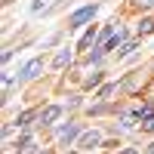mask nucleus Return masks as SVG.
I'll return each instance as SVG.
<instances>
[{
  "mask_svg": "<svg viewBox=\"0 0 154 154\" xmlns=\"http://www.w3.org/2000/svg\"><path fill=\"white\" fill-rule=\"evenodd\" d=\"M96 12H99V6H96V3H93V6H83V9H77L74 16L68 19V28H80V25H83V22H89V19L96 16Z\"/></svg>",
  "mask_w": 154,
  "mask_h": 154,
  "instance_id": "f257e3e1",
  "label": "nucleus"
},
{
  "mask_svg": "<svg viewBox=\"0 0 154 154\" xmlns=\"http://www.w3.org/2000/svg\"><path fill=\"white\" fill-rule=\"evenodd\" d=\"M40 71H43V59H34L22 68V80H34V77H40Z\"/></svg>",
  "mask_w": 154,
  "mask_h": 154,
  "instance_id": "f03ea898",
  "label": "nucleus"
},
{
  "mask_svg": "<svg viewBox=\"0 0 154 154\" xmlns=\"http://www.w3.org/2000/svg\"><path fill=\"white\" fill-rule=\"evenodd\" d=\"M77 133H80V126H77V123H65V126L59 130V142H62V145H71L74 139H77Z\"/></svg>",
  "mask_w": 154,
  "mask_h": 154,
  "instance_id": "7ed1b4c3",
  "label": "nucleus"
},
{
  "mask_svg": "<svg viewBox=\"0 0 154 154\" xmlns=\"http://www.w3.org/2000/svg\"><path fill=\"white\" fill-rule=\"evenodd\" d=\"M99 142H102V133L99 130H86L80 136V148H99Z\"/></svg>",
  "mask_w": 154,
  "mask_h": 154,
  "instance_id": "20e7f679",
  "label": "nucleus"
},
{
  "mask_svg": "<svg viewBox=\"0 0 154 154\" xmlns=\"http://www.w3.org/2000/svg\"><path fill=\"white\" fill-rule=\"evenodd\" d=\"M59 117H62V108L59 105H49V108L40 111V123H56Z\"/></svg>",
  "mask_w": 154,
  "mask_h": 154,
  "instance_id": "39448f33",
  "label": "nucleus"
},
{
  "mask_svg": "<svg viewBox=\"0 0 154 154\" xmlns=\"http://www.w3.org/2000/svg\"><path fill=\"white\" fill-rule=\"evenodd\" d=\"M68 62H71V53H68V49H59L56 59H53V68H65Z\"/></svg>",
  "mask_w": 154,
  "mask_h": 154,
  "instance_id": "423d86ee",
  "label": "nucleus"
},
{
  "mask_svg": "<svg viewBox=\"0 0 154 154\" xmlns=\"http://www.w3.org/2000/svg\"><path fill=\"white\" fill-rule=\"evenodd\" d=\"M145 34H154V19H142V25H139V37Z\"/></svg>",
  "mask_w": 154,
  "mask_h": 154,
  "instance_id": "0eeeda50",
  "label": "nucleus"
},
{
  "mask_svg": "<svg viewBox=\"0 0 154 154\" xmlns=\"http://www.w3.org/2000/svg\"><path fill=\"white\" fill-rule=\"evenodd\" d=\"M114 93H117V86H114V83H108V86H102V93H99V99H111Z\"/></svg>",
  "mask_w": 154,
  "mask_h": 154,
  "instance_id": "6e6552de",
  "label": "nucleus"
},
{
  "mask_svg": "<svg viewBox=\"0 0 154 154\" xmlns=\"http://www.w3.org/2000/svg\"><path fill=\"white\" fill-rule=\"evenodd\" d=\"M28 120H34V111H25V114H19V117H16L19 126H28Z\"/></svg>",
  "mask_w": 154,
  "mask_h": 154,
  "instance_id": "1a4fd4ad",
  "label": "nucleus"
},
{
  "mask_svg": "<svg viewBox=\"0 0 154 154\" xmlns=\"http://www.w3.org/2000/svg\"><path fill=\"white\" fill-rule=\"evenodd\" d=\"M93 40H96V31H93V28H89V31L83 34V40H80V49H86V46H89V43H93Z\"/></svg>",
  "mask_w": 154,
  "mask_h": 154,
  "instance_id": "9d476101",
  "label": "nucleus"
},
{
  "mask_svg": "<svg viewBox=\"0 0 154 154\" xmlns=\"http://www.w3.org/2000/svg\"><path fill=\"white\" fill-rule=\"evenodd\" d=\"M142 130L154 133V114H148V117H142Z\"/></svg>",
  "mask_w": 154,
  "mask_h": 154,
  "instance_id": "9b49d317",
  "label": "nucleus"
},
{
  "mask_svg": "<svg viewBox=\"0 0 154 154\" xmlns=\"http://www.w3.org/2000/svg\"><path fill=\"white\" fill-rule=\"evenodd\" d=\"M133 49H136V43H133V40H126V43H123V46L117 49V53H120V56H130V53H133Z\"/></svg>",
  "mask_w": 154,
  "mask_h": 154,
  "instance_id": "f8f14e48",
  "label": "nucleus"
},
{
  "mask_svg": "<svg viewBox=\"0 0 154 154\" xmlns=\"http://www.w3.org/2000/svg\"><path fill=\"white\" fill-rule=\"evenodd\" d=\"M96 83H102V74H93V77H86V86H96Z\"/></svg>",
  "mask_w": 154,
  "mask_h": 154,
  "instance_id": "ddd939ff",
  "label": "nucleus"
},
{
  "mask_svg": "<svg viewBox=\"0 0 154 154\" xmlns=\"http://www.w3.org/2000/svg\"><path fill=\"white\" fill-rule=\"evenodd\" d=\"M43 9V0H34V3H31V12H40Z\"/></svg>",
  "mask_w": 154,
  "mask_h": 154,
  "instance_id": "4468645a",
  "label": "nucleus"
},
{
  "mask_svg": "<svg viewBox=\"0 0 154 154\" xmlns=\"http://www.w3.org/2000/svg\"><path fill=\"white\" fill-rule=\"evenodd\" d=\"M139 6H154V0H136Z\"/></svg>",
  "mask_w": 154,
  "mask_h": 154,
  "instance_id": "2eb2a0df",
  "label": "nucleus"
},
{
  "mask_svg": "<svg viewBox=\"0 0 154 154\" xmlns=\"http://www.w3.org/2000/svg\"><path fill=\"white\" fill-rule=\"evenodd\" d=\"M123 154H139V151H136V148H130V151H123Z\"/></svg>",
  "mask_w": 154,
  "mask_h": 154,
  "instance_id": "dca6fc26",
  "label": "nucleus"
}]
</instances>
